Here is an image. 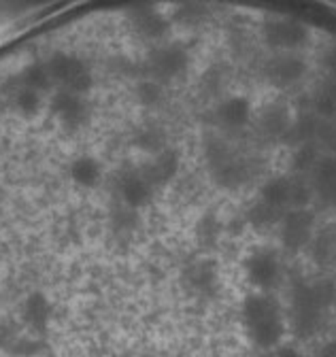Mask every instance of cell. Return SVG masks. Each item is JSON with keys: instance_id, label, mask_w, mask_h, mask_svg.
<instances>
[{"instance_id": "cell-11", "label": "cell", "mask_w": 336, "mask_h": 357, "mask_svg": "<svg viewBox=\"0 0 336 357\" xmlns=\"http://www.w3.org/2000/svg\"><path fill=\"white\" fill-rule=\"evenodd\" d=\"M315 357H336V340H328L326 344H321Z\"/></svg>"}, {"instance_id": "cell-6", "label": "cell", "mask_w": 336, "mask_h": 357, "mask_svg": "<svg viewBox=\"0 0 336 357\" xmlns=\"http://www.w3.org/2000/svg\"><path fill=\"white\" fill-rule=\"evenodd\" d=\"M183 283L188 289L200 298H213L220 291V275L213 261L198 259L185 266L183 271Z\"/></svg>"}, {"instance_id": "cell-8", "label": "cell", "mask_w": 336, "mask_h": 357, "mask_svg": "<svg viewBox=\"0 0 336 357\" xmlns=\"http://www.w3.org/2000/svg\"><path fill=\"white\" fill-rule=\"evenodd\" d=\"M293 188H296V181H291V178H270L260 190V202H264L277 213H283L285 208L293 206Z\"/></svg>"}, {"instance_id": "cell-10", "label": "cell", "mask_w": 336, "mask_h": 357, "mask_svg": "<svg viewBox=\"0 0 336 357\" xmlns=\"http://www.w3.org/2000/svg\"><path fill=\"white\" fill-rule=\"evenodd\" d=\"M220 230H222V226H220V221H217V217H215L213 213L204 215V217L198 221V234H200L206 243H213V241L220 236Z\"/></svg>"}, {"instance_id": "cell-1", "label": "cell", "mask_w": 336, "mask_h": 357, "mask_svg": "<svg viewBox=\"0 0 336 357\" xmlns=\"http://www.w3.org/2000/svg\"><path fill=\"white\" fill-rule=\"evenodd\" d=\"M336 306V283L334 281H296L291 287L289 317L291 328L298 336L307 338L315 334L326 315Z\"/></svg>"}, {"instance_id": "cell-7", "label": "cell", "mask_w": 336, "mask_h": 357, "mask_svg": "<svg viewBox=\"0 0 336 357\" xmlns=\"http://www.w3.org/2000/svg\"><path fill=\"white\" fill-rule=\"evenodd\" d=\"M147 176L155 183V188L168 183L179 170V153L173 147H162L160 151L153 153V160L143 166Z\"/></svg>"}, {"instance_id": "cell-4", "label": "cell", "mask_w": 336, "mask_h": 357, "mask_svg": "<svg viewBox=\"0 0 336 357\" xmlns=\"http://www.w3.org/2000/svg\"><path fill=\"white\" fill-rule=\"evenodd\" d=\"M245 275L247 281L258 289H273L281 279V264L275 251L258 249L245 261Z\"/></svg>"}, {"instance_id": "cell-5", "label": "cell", "mask_w": 336, "mask_h": 357, "mask_svg": "<svg viewBox=\"0 0 336 357\" xmlns=\"http://www.w3.org/2000/svg\"><path fill=\"white\" fill-rule=\"evenodd\" d=\"M315 217L307 208H291L281 219V245L287 251H300L309 245Z\"/></svg>"}, {"instance_id": "cell-9", "label": "cell", "mask_w": 336, "mask_h": 357, "mask_svg": "<svg viewBox=\"0 0 336 357\" xmlns=\"http://www.w3.org/2000/svg\"><path fill=\"white\" fill-rule=\"evenodd\" d=\"M315 194L330 206H336V158H326L317 164L313 174Z\"/></svg>"}, {"instance_id": "cell-12", "label": "cell", "mask_w": 336, "mask_h": 357, "mask_svg": "<svg viewBox=\"0 0 336 357\" xmlns=\"http://www.w3.org/2000/svg\"><path fill=\"white\" fill-rule=\"evenodd\" d=\"M275 357H303V353L293 347H281L279 351H275Z\"/></svg>"}, {"instance_id": "cell-2", "label": "cell", "mask_w": 336, "mask_h": 357, "mask_svg": "<svg viewBox=\"0 0 336 357\" xmlns=\"http://www.w3.org/2000/svg\"><path fill=\"white\" fill-rule=\"evenodd\" d=\"M240 319L247 338L260 349L277 347L285 332L279 304L264 294H254L245 298L240 308Z\"/></svg>"}, {"instance_id": "cell-13", "label": "cell", "mask_w": 336, "mask_h": 357, "mask_svg": "<svg viewBox=\"0 0 336 357\" xmlns=\"http://www.w3.org/2000/svg\"><path fill=\"white\" fill-rule=\"evenodd\" d=\"M264 357H275V353H270V355H264Z\"/></svg>"}, {"instance_id": "cell-3", "label": "cell", "mask_w": 336, "mask_h": 357, "mask_svg": "<svg viewBox=\"0 0 336 357\" xmlns=\"http://www.w3.org/2000/svg\"><path fill=\"white\" fill-rule=\"evenodd\" d=\"M155 183L147 176L143 168L137 166H123L119 174L111 181V194L128 208H143L153 200Z\"/></svg>"}]
</instances>
